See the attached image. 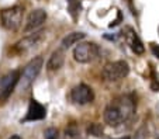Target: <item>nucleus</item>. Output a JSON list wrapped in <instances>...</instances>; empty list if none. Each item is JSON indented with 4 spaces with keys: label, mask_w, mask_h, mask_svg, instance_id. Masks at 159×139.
I'll use <instances>...</instances> for the list:
<instances>
[{
    "label": "nucleus",
    "mask_w": 159,
    "mask_h": 139,
    "mask_svg": "<svg viewBox=\"0 0 159 139\" xmlns=\"http://www.w3.org/2000/svg\"><path fill=\"white\" fill-rule=\"evenodd\" d=\"M70 100L75 104H79V106L89 104L94 100V93L92 90V87L82 83V85H78L76 87L72 89V91H70Z\"/></svg>",
    "instance_id": "nucleus-7"
},
{
    "label": "nucleus",
    "mask_w": 159,
    "mask_h": 139,
    "mask_svg": "<svg viewBox=\"0 0 159 139\" xmlns=\"http://www.w3.org/2000/svg\"><path fill=\"white\" fill-rule=\"evenodd\" d=\"M134 139H147V129H145V127L139 128V129L137 131Z\"/></svg>",
    "instance_id": "nucleus-16"
},
{
    "label": "nucleus",
    "mask_w": 159,
    "mask_h": 139,
    "mask_svg": "<svg viewBox=\"0 0 159 139\" xmlns=\"http://www.w3.org/2000/svg\"><path fill=\"white\" fill-rule=\"evenodd\" d=\"M129 73V66L125 61H114L103 67L102 76L107 82H117Z\"/></svg>",
    "instance_id": "nucleus-4"
},
{
    "label": "nucleus",
    "mask_w": 159,
    "mask_h": 139,
    "mask_svg": "<svg viewBox=\"0 0 159 139\" xmlns=\"http://www.w3.org/2000/svg\"><path fill=\"white\" fill-rule=\"evenodd\" d=\"M44 37H45V31H37V33H33L31 35L25 37V38L21 39L20 42H17V45H16V51L27 52V51H30V49L35 48V46H38L39 44H41V41L44 39Z\"/></svg>",
    "instance_id": "nucleus-8"
},
{
    "label": "nucleus",
    "mask_w": 159,
    "mask_h": 139,
    "mask_svg": "<svg viewBox=\"0 0 159 139\" xmlns=\"http://www.w3.org/2000/svg\"><path fill=\"white\" fill-rule=\"evenodd\" d=\"M23 15H24V9L20 6H13L9 7V9H4L0 13L2 25L9 31L18 30L21 23H23Z\"/></svg>",
    "instance_id": "nucleus-3"
},
{
    "label": "nucleus",
    "mask_w": 159,
    "mask_h": 139,
    "mask_svg": "<svg viewBox=\"0 0 159 139\" xmlns=\"http://www.w3.org/2000/svg\"><path fill=\"white\" fill-rule=\"evenodd\" d=\"M151 51H152V54L155 55V56H158V58H159V45L151 44Z\"/></svg>",
    "instance_id": "nucleus-18"
},
{
    "label": "nucleus",
    "mask_w": 159,
    "mask_h": 139,
    "mask_svg": "<svg viewBox=\"0 0 159 139\" xmlns=\"http://www.w3.org/2000/svg\"><path fill=\"white\" fill-rule=\"evenodd\" d=\"M9 139H21V138H20V136H18V135H11Z\"/></svg>",
    "instance_id": "nucleus-19"
},
{
    "label": "nucleus",
    "mask_w": 159,
    "mask_h": 139,
    "mask_svg": "<svg viewBox=\"0 0 159 139\" xmlns=\"http://www.w3.org/2000/svg\"><path fill=\"white\" fill-rule=\"evenodd\" d=\"M84 37H86V34H83V33H70V34H68L66 37H63L62 44H61V45H62L63 49H66V48H69V46H72V45L79 44Z\"/></svg>",
    "instance_id": "nucleus-13"
},
{
    "label": "nucleus",
    "mask_w": 159,
    "mask_h": 139,
    "mask_svg": "<svg viewBox=\"0 0 159 139\" xmlns=\"http://www.w3.org/2000/svg\"><path fill=\"white\" fill-rule=\"evenodd\" d=\"M68 10L70 11L72 17L76 18L79 14V10H80V3L78 0H68Z\"/></svg>",
    "instance_id": "nucleus-14"
},
{
    "label": "nucleus",
    "mask_w": 159,
    "mask_h": 139,
    "mask_svg": "<svg viewBox=\"0 0 159 139\" xmlns=\"http://www.w3.org/2000/svg\"><path fill=\"white\" fill-rule=\"evenodd\" d=\"M99 56V46L93 42H79L73 49V59L79 63H90Z\"/></svg>",
    "instance_id": "nucleus-5"
},
{
    "label": "nucleus",
    "mask_w": 159,
    "mask_h": 139,
    "mask_svg": "<svg viewBox=\"0 0 159 139\" xmlns=\"http://www.w3.org/2000/svg\"><path fill=\"white\" fill-rule=\"evenodd\" d=\"M87 132L93 136H103V127L100 124H92L87 128Z\"/></svg>",
    "instance_id": "nucleus-15"
},
{
    "label": "nucleus",
    "mask_w": 159,
    "mask_h": 139,
    "mask_svg": "<svg viewBox=\"0 0 159 139\" xmlns=\"http://www.w3.org/2000/svg\"><path fill=\"white\" fill-rule=\"evenodd\" d=\"M117 139H131L129 136H123V138H117Z\"/></svg>",
    "instance_id": "nucleus-20"
},
{
    "label": "nucleus",
    "mask_w": 159,
    "mask_h": 139,
    "mask_svg": "<svg viewBox=\"0 0 159 139\" xmlns=\"http://www.w3.org/2000/svg\"><path fill=\"white\" fill-rule=\"evenodd\" d=\"M18 79H20L18 70H11L0 77V100H6L13 93L16 86L18 85Z\"/></svg>",
    "instance_id": "nucleus-6"
},
{
    "label": "nucleus",
    "mask_w": 159,
    "mask_h": 139,
    "mask_svg": "<svg viewBox=\"0 0 159 139\" xmlns=\"http://www.w3.org/2000/svg\"><path fill=\"white\" fill-rule=\"evenodd\" d=\"M124 35H125L127 42H128L129 48L132 49V52H135V54H138V55L144 54V51H145L144 44H142L139 37L137 35V33H135L131 27H127L125 30H124Z\"/></svg>",
    "instance_id": "nucleus-11"
},
{
    "label": "nucleus",
    "mask_w": 159,
    "mask_h": 139,
    "mask_svg": "<svg viewBox=\"0 0 159 139\" xmlns=\"http://www.w3.org/2000/svg\"><path fill=\"white\" fill-rule=\"evenodd\" d=\"M45 135H47V139H57V131L55 129H48Z\"/></svg>",
    "instance_id": "nucleus-17"
},
{
    "label": "nucleus",
    "mask_w": 159,
    "mask_h": 139,
    "mask_svg": "<svg viewBox=\"0 0 159 139\" xmlns=\"http://www.w3.org/2000/svg\"><path fill=\"white\" fill-rule=\"evenodd\" d=\"M45 20H47V13L44 10H33L27 17V21H25L24 25V33H34L37 28L44 24Z\"/></svg>",
    "instance_id": "nucleus-9"
},
{
    "label": "nucleus",
    "mask_w": 159,
    "mask_h": 139,
    "mask_svg": "<svg viewBox=\"0 0 159 139\" xmlns=\"http://www.w3.org/2000/svg\"><path fill=\"white\" fill-rule=\"evenodd\" d=\"M45 115H47V111H45V107L42 104H39L38 101L31 100L30 106H28V111L25 118L23 119L24 122L28 121H38V119H44Z\"/></svg>",
    "instance_id": "nucleus-10"
},
{
    "label": "nucleus",
    "mask_w": 159,
    "mask_h": 139,
    "mask_svg": "<svg viewBox=\"0 0 159 139\" xmlns=\"http://www.w3.org/2000/svg\"><path fill=\"white\" fill-rule=\"evenodd\" d=\"M44 65V59L41 56H35L34 59H31L27 65H25L23 73H20V79H18V85L23 90L28 89L33 82L35 80V77L39 75L41 72V67Z\"/></svg>",
    "instance_id": "nucleus-2"
},
{
    "label": "nucleus",
    "mask_w": 159,
    "mask_h": 139,
    "mask_svg": "<svg viewBox=\"0 0 159 139\" xmlns=\"http://www.w3.org/2000/svg\"><path fill=\"white\" fill-rule=\"evenodd\" d=\"M135 112V100L131 94H123L116 97L114 100L106 107L104 121L107 125L117 127L121 122L128 121Z\"/></svg>",
    "instance_id": "nucleus-1"
},
{
    "label": "nucleus",
    "mask_w": 159,
    "mask_h": 139,
    "mask_svg": "<svg viewBox=\"0 0 159 139\" xmlns=\"http://www.w3.org/2000/svg\"><path fill=\"white\" fill-rule=\"evenodd\" d=\"M63 62H65V54L62 49H57L51 54L48 62H47V69L48 70H58L62 67Z\"/></svg>",
    "instance_id": "nucleus-12"
}]
</instances>
